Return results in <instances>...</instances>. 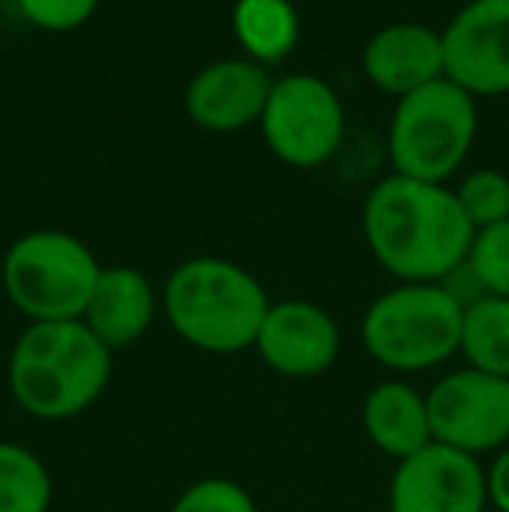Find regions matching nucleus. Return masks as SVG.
Masks as SVG:
<instances>
[{"mask_svg": "<svg viewBox=\"0 0 509 512\" xmlns=\"http://www.w3.org/2000/svg\"><path fill=\"white\" fill-rule=\"evenodd\" d=\"M112 352L84 321L28 324L7 356V391L39 422H67L105 394Z\"/></svg>", "mask_w": 509, "mask_h": 512, "instance_id": "f03ea898", "label": "nucleus"}, {"mask_svg": "<svg viewBox=\"0 0 509 512\" xmlns=\"http://www.w3.org/2000/svg\"><path fill=\"white\" fill-rule=\"evenodd\" d=\"M360 422L370 443L394 464L433 443L426 394L401 377L370 387L360 408Z\"/></svg>", "mask_w": 509, "mask_h": 512, "instance_id": "2eb2a0df", "label": "nucleus"}, {"mask_svg": "<svg viewBox=\"0 0 509 512\" xmlns=\"http://www.w3.org/2000/svg\"><path fill=\"white\" fill-rule=\"evenodd\" d=\"M433 443L468 457H496L509 446V380L492 373L450 370L426 391Z\"/></svg>", "mask_w": 509, "mask_h": 512, "instance_id": "6e6552de", "label": "nucleus"}, {"mask_svg": "<svg viewBox=\"0 0 509 512\" xmlns=\"http://www.w3.org/2000/svg\"><path fill=\"white\" fill-rule=\"evenodd\" d=\"M363 74L384 95L405 98L447 77L443 35L419 21H394L370 35L363 49Z\"/></svg>", "mask_w": 509, "mask_h": 512, "instance_id": "ddd939ff", "label": "nucleus"}, {"mask_svg": "<svg viewBox=\"0 0 509 512\" xmlns=\"http://www.w3.org/2000/svg\"><path fill=\"white\" fill-rule=\"evenodd\" d=\"M464 276L478 290V297H503L509 300V220L496 227L475 230Z\"/></svg>", "mask_w": 509, "mask_h": 512, "instance_id": "6ab92c4d", "label": "nucleus"}, {"mask_svg": "<svg viewBox=\"0 0 509 512\" xmlns=\"http://www.w3.org/2000/svg\"><path fill=\"white\" fill-rule=\"evenodd\" d=\"M440 35L447 81L471 98L509 95V0H468Z\"/></svg>", "mask_w": 509, "mask_h": 512, "instance_id": "9d476101", "label": "nucleus"}, {"mask_svg": "<svg viewBox=\"0 0 509 512\" xmlns=\"http://www.w3.org/2000/svg\"><path fill=\"white\" fill-rule=\"evenodd\" d=\"M454 196L475 230L496 227V223L509 220V175L506 171H496V168L471 171V175L461 178Z\"/></svg>", "mask_w": 509, "mask_h": 512, "instance_id": "aec40b11", "label": "nucleus"}, {"mask_svg": "<svg viewBox=\"0 0 509 512\" xmlns=\"http://www.w3.org/2000/svg\"><path fill=\"white\" fill-rule=\"evenodd\" d=\"M234 35L245 49V60H255L262 67L286 60L300 39L297 7L290 0H238Z\"/></svg>", "mask_w": 509, "mask_h": 512, "instance_id": "dca6fc26", "label": "nucleus"}, {"mask_svg": "<svg viewBox=\"0 0 509 512\" xmlns=\"http://www.w3.org/2000/svg\"><path fill=\"white\" fill-rule=\"evenodd\" d=\"M464 304L447 283H398L367 307L363 349L394 373H426L461 356Z\"/></svg>", "mask_w": 509, "mask_h": 512, "instance_id": "20e7f679", "label": "nucleus"}, {"mask_svg": "<svg viewBox=\"0 0 509 512\" xmlns=\"http://www.w3.org/2000/svg\"><path fill=\"white\" fill-rule=\"evenodd\" d=\"M269 307L265 286L231 258H189L164 283V317L171 331L206 356L255 349Z\"/></svg>", "mask_w": 509, "mask_h": 512, "instance_id": "7ed1b4c3", "label": "nucleus"}, {"mask_svg": "<svg viewBox=\"0 0 509 512\" xmlns=\"http://www.w3.org/2000/svg\"><path fill=\"white\" fill-rule=\"evenodd\" d=\"M461 356L471 370L509 380V300L478 297L464 307Z\"/></svg>", "mask_w": 509, "mask_h": 512, "instance_id": "f3484780", "label": "nucleus"}, {"mask_svg": "<svg viewBox=\"0 0 509 512\" xmlns=\"http://www.w3.org/2000/svg\"><path fill=\"white\" fill-rule=\"evenodd\" d=\"M157 317V290L133 265H109L98 276L81 321L109 352L129 349Z\"/></svg>", "mask_w": 509, "mask_h": 512, "instance_id": "4468645a", "label": "nucleus"}, {"mask_svg": "<svg viewBox=\"0 0 509 512\" xmlns=\"http://www.w3.org/2000/svg\"><path fill=\"white\" fill-rule=\"evenodd\" d=\"M168 512H258L252 492L231 478H203L189 485Z\"/></svg>", "mask_w": 509, "mask_h": 512, "instance_id": "412c9836", "label": "nucleus"}, {"mask_svg": "<svg viewBox=\"0 0 509 512\" xmlns=\"http://www.w3.org/2000/svg\"><path fill=\"white\" fill-rule=\"evenodd\" d=\"M14 4L25 14L28 25L42 28V32L63 35L88 25L102 0H14Z\"/></svg>", "mask_w": 509, "mask_h": 512, "instance_id": "4be33fe9", "label": "nucleus"}, {"mask_svg": "<svg viewBox=\"0 0 509 512\" xmlns=\"http://www.w3.org/2000/svg\"><path fill=\"white\" fill-rule=\"evenodd\" d=\"M272 77L255 60H220L203 67L185 91V112L206 133H238L262 119Z\"/></svg>", "mask_w": 509, "mask_h": 512, "instance_id": "f8f14e48", "label": "nucleus"}, {"mask_svg": "<svg viewBox=\"0 0 509 512\" xmlns=\"http://www.w3.org/2000/svg\"><path fill=\"white\" fill-rule=\"evenodd\" d=\"M53 474L39 453L0 439V512H49Z\"/></svg>", "mask_w": 509, "mask_h": 512, "instance_id": "a211bd4d", "label": "nucleus"}, {"mask_svg": "<svg viewBox=\"0 0 509 512\" xmlns=\"http://www.w3.org/2000/svg\"><path fill=\"white\" fill-rule=\"evenodd\" d=\"M391 512H485L489 481L485 464L443 443L398 460L387 485Z\"/></svg>", "mask_w": 509, "mask_h": 512, "instance_id": "1a4fd4ad", "label": "nucleus"}, {"mask_svg": "<svg viewBox=\"0 0 509 512\" xmlns=\"http://www.w3.org/2000/svg\"><path fill=\"white\" fill-rule=\"evenodd\" d=\"M363 237L398 283H447L468 262L475 227L454 189L391 171L363 203Z\"/></svg>", "mask_w": 509, "mask_h": 512, "instance_id": "f257e3e1", "label": "nucleus"}, {"mask_svg": "<svg viewBox=\"0 0 509 512\" xmlns=\"http://www.w3.org/2000/svg\"><path fill=\"white\" fill-rule=\"evenodd\" d=\"M255 352L279 377L314 380L339 363L342 331L335 317L311 300H279L258 328Z\"/></svg>", "mask_w": 509, "mask_h": 512, "instance_id": "9b49d317", "label": "nucleus"}, {"mask_svg": "<svg viewBox=\"0 0 509 512\" xmlns=\"http://www.w3.org/2000/svg\"><path fill=\"white\" fill-rule=\"evenodd\" d=\"M478 105L454 81H433L398 98L387 129V157L394 175L447 185L475 147Z\"/></svg>", "mask_w": 509, "mask_h": 512, "instance_id": "423d86ee", "label": "nucleus"}, {"mask_svg": "<svg viewBox=\"0 0 509 512\" xmlns=\"http://www.w3.org/2000/svg\"><path fill=\"white\" fill-rule=\"evenodd\" d=\"M102 269L81 237L67 230H32L7 248L0 283L28 324L81 321Z\"/></svg>", "mask_w": 509, "mask_h": 512, "instance_id": "39448f33", "label": "nucleus"}, {"mask_svg": "<svg viewBox=\"0 0 509 512\" xmlns=\"http://www.w3.org/2000/svg\"><path fill=\"white\" fill-rule=\"evenodd\" d=\"M485 481H489V509L509 512V446H503V450L489 460Z\"/></svg>", "mask_w": 509, "mask_h": 512, "instance_id": "5701e85b", "label": "nucleus"}, {"mask_svg": "<svg viewBox=\"0 0 509 512\" xmlns=\"http://www.w3.org/2000/svg\"><path fill=\"white\" fill-rule=\"evenodd\" d=\"M265 147L290 168H321L346 136V112L335 88L318 74H290L272 84L258 119Z\"/></svg>", "mask_w": 509, "mask_h": 512, "instance_id": "0eeeda50", "label": "nucleus"}]
</instances>
